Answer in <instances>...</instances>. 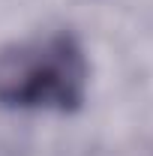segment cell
Returning a JSON list of instances; mask_svg holds the SVG:
<instances>
[{"instance_id":"6da1fadb","label":"cell","mask_w":153,"mask_h":156,"mask_svg":"<svg viewBox=\"0 0 153 156\" xmlns=\"http://www.w3.org/2000/svg\"><path fill=\"white\" fill-rule=\"evenodd\" d=\"M87 60L66 33L0 48V105L72 111L84 102Z\"/></svg>"}]
</instances>
